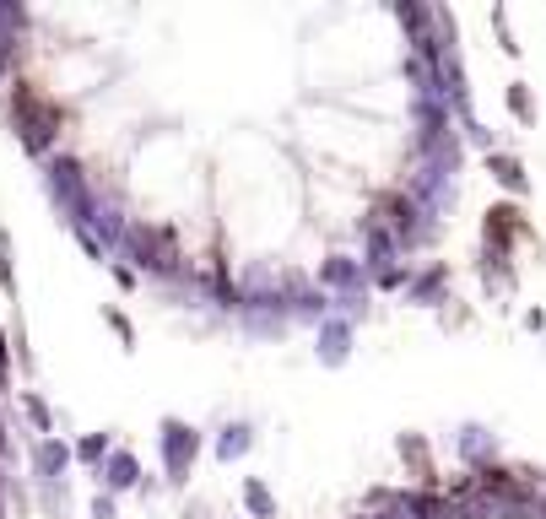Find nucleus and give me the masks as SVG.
Returning a JSON list of instances; mask_svg holds the SVG:
<instances>
[{
	"instance_id": "9d476101",
	"label": "nucleus",
	"mask_w": 546,
	"mask_h": 519,
	"mask_svg": "<svg viewBox=\"0 0 546 519\" xmlns=\"http://www.w3.org/2000/svg\"><path fill=\"white\" fill-rule=\"evenodd\" d=\"M249 444H255V428L249 422H233V428H222V438H217V460H238V455H249Z\"/></svg>"
},
{
	"instance_id": "6ab92c4d",
	"label": "nucleus",
	"mask_w": 546,
	"mask_h": 519,
	"mask_svg": "<svg viewBox=\"0 0 546 519\" xmlns=\"http://www.w3.org/2000/svg\"><path fill=\"white\" fill-rule=\"evenodd\" d=\"M109 276H114V282H119V287H125V292H130V287H141V276H136V271H130V265H125V260H109Z\"/></svg>"
},
{
	"instance_id": "9b49d317",
	"label": "nucleus",
	"mask_w": 546,
	"mask_h": 519,
	"mask_svg": "<svg viewBox=\"0 0 546 519\" xmlns=\"http://www.w3.org/2000/svg\"><path fill=\"white\" fill-rule=\"evenodd\" d=\"M71 455L82 460V465H98V471H103V460L114 455V438H109V433H82V438L71 444Z\"/></svg>"
},
{
	"instance_id": "f8f14e48",
	"label": "nucleus",
	"mask_w": 546,
	"mask_h": 519,
	"mask_svg": "<svg viewBox=\"0 0 546 519\" xmlns=\"http://www.w3.org/2000/svg\"><path fill=\"white\" fill-rule=\"evenodd\" d=\"M411 271H417L411 260H395V265H384V271H368V287H374V292H406Z\"/></svg>"
},
{
	"instance_id": "6e6552de",
	"label": "nucleus",
	"mask_w": 546,
	"mask_h": 519,
	"mask_svg": "<svg viewBox=\"0 0 546 519\" xmlns=\"http://www.w3.org/2000/svg\"><path fill=\"white\" fill-rule=\"evenodd\" d=\"M33 460H38V476H44V482H55V476H65L71 471V444H65V438H33Z\"/></svg>"
},
{
	"instance_id": "a211bd4d",
	"label": "nucleus",
	"mask_w": 546,
	"mask_h": 519,
	"mask_svg": "<svg viewBox=\"0 0 546 519\" xmlns=\"http://www.w3.org/2000/svg\"><path fill=\"white\" fill-rule=\"evenodd\" d=\"M492 28H498V49H503V55H519L514 28H509V11H503V6H492Z\"/></svg>"
},
{
	"instance_id": "7ed1b4c3",
	"label": "nucleus",
	"mask_w": 546,
	"mask_h": 519,
	"mask_svg": "<svg viewBox=\"0 0 546 519\" xmlns=\"http://www.w3.org/2000/svg\"><path fill=\"white\" fill-rule=\"evenodd\" d=\"M514 238H530V222H525V211H519V201H498L482 217V249L514 255Z\"/></svg>"
},
{
	"instance_id": "0eeeda50",
	"label": "nucleus",
	"mask_w": 546,
	"mask_h": 519,
	"mask_svg": "<svg viewBox=\"0 0 546 519\" xmlns=\"http://www.w3.org/2000/svg\"><path fill=\"white\" fill-rule=\"evenodd\" d=\"M346 352H352V314H330L319 325V357L325 363H346Z\"/></svg>"
},
{
	"instance_id": "f257e3e1",
	"label": "nucleus",
	"mask_w": 546,
	"mask_h": 519,
	"mask_svg": "<svg viewBox=\"0 0 546 519\" xmlns=\"http://www.w3.org/2000/svg\"><path fill=\"white\" fill-rule=\"evenodd\" d=\"M157 449H163V471H168V482H184V476H190V465L201 460V433H195L190 422H179V417H163Z\"/></svg>"
},
{
	"instance_id": "2eb2a0df",
	"label": "nucleus",
	"mask_w": 546,
	"mask_h": 519,
	"mask_svg": "<svg viewBox=\"0 0 546 519\" xmlns=\"http://www.w3.org/2000/svg\"><path fill=\"white\" fill-rule=\"evenodd\" d=\"M22 411H28V422H33V433L38 438H49L55 433V417H49V401L38 390H22Z\"/></svg>"
},
{
	"instance_id": "4468645a",
	"label": "nucleus",
	"mask_w": 546,
	"mask_h": 519,
	"mask_svg": "<svg viewBox=\"0 0 546 519\" xmlns=\"http://www.w3.org/2000/svg\"><path fill=\"white\" fill-rule=\"evenodd\" d=\"M244 509L255 514V519H271L276 514V498H271V487H265L260 476H244Z\"/></svg>"
},
{
	"instance_id": "dca6fc26",
	"label": "nucleus",
	"mask_w": 546,
	"mask_h": 519,
	"mask_svg": "<svg viewBox=\"0 0 546 519\" xmlns=\"http://www.w3.org/2000/svg\"><path fill=\"white\" fill-rule=\"evenodd\" d=\"M0 292L17 298V271H11V233H0Z\"/></svg>"
},
{
	"instance_id": "f3484780",
	"label": "nucleus",
	"mask_w": 546,
	"mask_h": 519,
	"mask_svg": "<svg viewBox=\"0 0 546 519\" xmlns=\"http://www.w3.org/2000/svg\"><path fill=\"white\" fill-rule=\"evenodd\" d=\"M103 319H109V330H114V336L125 341V346H136V325H130L125 309H114V303H109V309H103Z\"/></svg>"
},
{
	"instance_id": "20e7f679",
	"label": "nucleus",
	"mask_w": 546,
	"mask_h": 519,
	"mask_svg": "<svg viewBox=\"0 0 546 519\" xmlns=\"http://www.w3.org/2000/svg\"><path fill=\"white\" fill-rule=\"evenodd\" d=\"M395 449H401V465H406L411 487H444V471H438V455H433L428 433H401Z\"/></svg>"
},
{
	"instance_id": "ddd939ff",
	"label": "nucleus",
	"mask_w": 546,
	"mask_h": 519,
	"mask_svg": "<svg viewBox=\"0 0 546 519\" xmlns=\"http://www.w3.org/2000/svg\"><path fill=\"white\" fill-rule=\"evenodd\" d=\"M503 103H509V114L519 119V125H536V92H530L525 82H509V87H503Z\"/></svg>"
},
{
	"instance_id": "39448f33",
	"label": "nucleus",
	"mask_w": 546,
	"mask_h": 519,
	"mask_svg": "<svg viewBox=\"0 0 546 519\" xmlns=\"http://www.w3.org/2000/svg\"><path fill=\"white\" fill-rule=\"evenodd\" d=\"M411 303H422V309H438V303L449 298V260H428L411 271V287H406Z\"/></svg>"
},
{
	"instance_id": "412c9836",
	"label": "nucleus",
	"mask_w": 546,
	"mask_h": 519,
	"mask_svg": "<svg viewBox=\"0 0 546 519\" xmlns=\"http://www.w3.org/2000/svg\"><path fill=\"white\" fill-rule=\"evenodd\" d=\"M525 330H546V314L541 309H525Z\"/></svg>"
},
{
	"instance_id": "1a4fd4ad",
	"label": "nucleus",
	"mask_w": 546,
	"mask_h": 519,
	"mask_svg": "<svg viewBox=\"0 0 546 519\" xmlns=\"http://www.w3.org/2000/svg\"><path fill=\"white\" fill-rule=\"evenodd\" d=\"M487 173L503 184V190H509V201L530 190V173H525V163H519L514 152H487Z\"/></svg>"
},
{
	"instance_id": "aec40b11",
	"label": "nucleus",
	"mask_w": 546,
	"mask_h": 519,
	"mask_svg": "<svg viewBox=\"0 0 546 519\" xmlns=\"http://www.w3.org/2000/svg\"><path fill=\"white\" fill-rule=\"evenodd\" d=\"M92 519H119V509H114V492H98V498H92Z\"/></svg>"
},
{
	"instance_id": "f03ea898",
	"label": "nucleus",
	"mask_w": 546,
	"mask_h": 519,
	"mask_svg": "<svg viewBox=\"0 0 546 519\" xmlns=\"http://www.w3.org/2000/svg\"><path fill=\"white\" fill-rule=\"evenodd\" d=\"M314 282H319L325 298H363V292H368V265L341 249V255H330V260L314 265Z\"/></svg>"
},
{
	"instance_id": "423d86ee",
	"label": "nucleus",
	"mask_w": 546,
	"mask_h": 519,
	"mask_svg": "<svg viewBox=\"0 0 546 519\" xmlns=\"http://www.w3.org/2000/svg\"><path fill=\"white\" fill-rule=\"evenodd\" d=\"M98 476H103V487H109V492H130V487H141V460L130 455L125 444H114V455L103 460Z\"/></svg>"
}]
</instances>
